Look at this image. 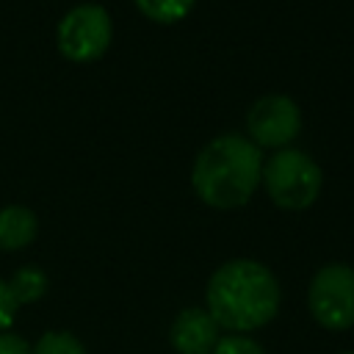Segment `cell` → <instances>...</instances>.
Returning <instances> with one entry per match:
<instances>
[{"instance_id":"1","label":"cell","mask_w":354,"mask_h":354,"mask_svg":"<svg viewBox=\"0 0 354 354\" xmlns=\"http://www.w3.org/2000/svg\"><path fill=\"white\" fill-rule=\"evenodd\" d=\"M279 299L282 290L268 266L249 257H235L221 263L207 279L205 310L230 335H246L274 321Z\"/></svg>"},{"instance_id":"2","label":"cell","mask_w":354,"mask_h":354,"mask_svg":"<svg viewBox=\"0 0 354 354\" xmlns=\"http://www.w3.org/2000/svg\"><path fill=\"white\" fill-rule=\"evenodd\" d=\"M263 177V152L246 136L224 133L207 141L191 169L194 194L216 210L243 207Z\"/></svg>"},{"instance_id":"3","label":"cell","mask_w":354,"mask_h":354,"mask_svg":"<svg viewBox=\"0 0 354 354\" xmlns=\"http://www.w3.org/2000/svg\"><path fill=\"white\" fill-rule=\"evenodd\" d=\"M268 199L282 210H304L310 207L321 188L324 171L321 166L301 149H279L268 160H263V177Z\"/></svg>"},{"instance_id":"4","label":"cell","mask_w":354,"mask_h":354,"mask_svg":"<svg viewBox=\"0 0 354 354\" xmlns=\"http://www.w3.org/2000/svg\"><path fill=\"white\" fill-rule=\"evenodd\" d=\"M113 39L111 14L97 3H80L69 8L55 30L58 53L72 64H91L105 55Z\"/></svg>"},{"instance_id":"5","label":"cell","mask_w":354,"mask_h":354,"mask_svg":"<svg viewBox=\"0 0 354 354\" xmlns=\"http://www.w3.org/2000/svg\"><path fill=\"white\" fill-rule=\"evenodd\" d=\"M307 307L313 318L332 332L354 326V268L346 263L321 266L307 288Z\"/></svg>"},{"instance_id":"6","label":"cell","mask_w":354,"mask_h":354,"mask_svg":"<svg viewBox=\"0 0 354 354\" xmlns=\"http://www.w3.org/2000/svg\"><path fill=\"white\" fill-rule=\"evenodd\" d=\"M301 130V111L285 94H266L246 111V133L254 147L282 149Z\"/></svg>"},{"instance_id":"7","label":"cell","mask_w":354,"mask_h":354,"mask_svg":"<svg viewBox=\"0 0 354 354\" xmlns=\"http://www.w3.org/2000/svg\"><path fill=\"white\" fill-rule=\"evenodd\" d=\"M221 340V326L205 307H185L169 326V343L177 354H213Z\"/></svg>"},{"instance_id":"8","label":"cell","mask_w":354,"mask_h":354,"mask_svg":"<svg viewBox=\"0 0 354 354\" xmlns=\"http://www.w3.org/2000/svg\"><path fill=\"white\" fill-rule=\"evenodd\" d=\"M39 232V218L25 205H6L0 210V249L17 252L33 243Z\"/></svg>"},{"instance_id":"9","label":"cell","mask_w":354,"mask_h":354,"mask_svg":"<svg viewBox=\"0 0 354 354\" xmlns=\"http://www.w3.org/2000/svg\"><path fill=\"white\" fill-rule=\"evenodd\" d=\"M8 288H11L14 299H17V304L22 307V304L39 301V299L47 293L50 279H47V274H44L39 266H22V268H17V271L11 274Z\"/></svg>"},{"instance_id":"10","label":"cell","mask_w":354,"mask_h":354,"mask_svg":"<svg viewBox=\"0 0 354 354\" xmlns=\"http://www.w3.org/2000/svg\"><path fill=\"white\" fill-rule=\"evenodd\" d=\"M196 6V0H136V8L160 25H174L183 17L191 14V8Z\"/></svg>"},{"instance_id":"11","label":"cell","mask_w":354,"mask_h":354,"mask_svg":"<svg viewBox=\"0 0 354 354\" xmlns=\"http://www.w3.org/2000/svg\"><path fill=\"white\" fill-rule=\"evenodd\" d=\"M33 354H86V346L80 343L77 335L64 332V329H50L44 332L33 346Z\"/></svg>"},{"instance_id":"12","label":"cell","mask_w":354,"mask_h":354,"mask_svg":"<svg viewBox=\"0 0 354 354\" xmlns=\"http://www.w3.org/2000/svg\"><path fill=\"white\" fill-rule=\"evenodd\" d=\"M213 354H266V348L246 335H224L216 343Z\"/></svg>"},{"instance_id":"13","label":"cell","mask_w":354,"mask_h":354,"mask_svg":"<svg viewBox=\"0 0 354 354\" xmlns=\"http://www.w3.org/2000/svg\"><path fill=\"white\" fill-rule=\"evenodd\" d=\"M17 310H19V304H17V299H14L11 288H8V282L0 279V332H8V326H11L14 318H17Z\"/></svg>"},{"instance_id":"14","label":"cell","mask_w":354,"mask_h":354,"mask_svg":"<svg viewBox=\"0 0 354 354\" xmlns=\"http://www.w3.org/2000/svg\"><path fill=\"white\" fill-rule=\"evenodd\" d=\"M0 354H33V351H30V343L22 335L0 332Z\"/></svg>"},{"instance_id":"15","label":"cell","mask_w":354,"mask_h":354,"mask_svg":"<svg viewBox=\"0 0 354 354\" xmlns=\"http://www.w3.org/2000/svg\"><path fill=\"white\" fill-rule=\"evenodd\" d=\"M340 354H354V351H340Z\"/></svg>"}]
</instances>
